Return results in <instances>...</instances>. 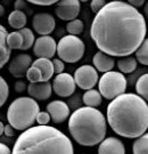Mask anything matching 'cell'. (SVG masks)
Masks as SVG:
<instances>
[{
	"label": "cell",
	"instance_id": "f1b7e54d",
	"mask_svg": "<svg viewBox=\"0 0 148 154\" xmlns=\"http://www.w3.org/2000/svg\"><path fill=\"white\" fill-rule=\"evenodd\" d=\"M9 96V87L4 78L0 75V107L6 103Z\"/></svg>",
	"mask_w": 148,
	"mask_h": 154
},
{
	"label": "cell",
	"instance_id": "277c9868",
	"mask_svg": "<svg viewBox=\"0 0 148 154\" xmlns=\"http://www.w3.org/2000/svg\"><path fill=\"white\" fill-rule=\"evenodd\" d=\"M68 131L73 139L82 146L98 145L106 136V118L95 107H80L70 116Z\"/></svg>",
	"mask_w": 148,
	"mask_h": 154
},
{
	"label": "cell",
	"instance_id": "e0dca14e",
	"mask_svg": "<svg viewBox=\"0 0 148 154\" xmlns=\"http://www.w3.org/2000/svg\"><path fill=\"white\" fill-rule=\"evenodd\" d=\"M93 67L99 72L106 73L108 71H112V69L115 65V62L113 60V57L107 54H105L103 51L99 50L98 53H96L93 56Z\"/></svg>",
	"mask_w": 148,
	"mask_h": 154
},
{
	"label": "cell",
	"instance_id": "4fadbf2b",
	"mask_svg": "<svg viewBox=\"0 0 148 154\" xmlns=\"http://www.w3.org/2000/svg\"><path fill=\"white\" fill-rule=\"evenodd\" d=\"M32 65V58L28 54H20L9 62V73L15 78H22Z\"/></svg>",
	"mask_w": 148,
	"mask_h": 154
},
{
	"label": "cell",
	"instance_id": "7bdbcfd3",
	"mask_svg": "<svg viewBox=\"0 0 148 154\" xmlns=\"http://www.w3.org/2000/svg\"><path fill=\"white\" fill-rule=\"evenodd\" d=\"M119 1H123V0H119Z\"/></svg>",
	"mask_w": 148,
	"mask_h": 154
},
{
	"label": "cell",
	"instance_id": "b9f144b4",
	"mask_svg": "<svg viewBox=\"0 0 148 154\" xmlns=\"http://www.w3.org/2000/svg\"><path fill=\"white\" fill-rule=\"evenodd\" d=\"M80 2H87V1H89V0H79Z\"/></svg>",
	"mask_w": 148,
	"mask_h": 154
},
{
	"label": "cell",
	"instance_id": "4316f807",
	"mask_svg": "<svg viewBox=\"0 0 148 154\" xmlns=\"http://www.w3.org/2000/svg\"><path fill=\"white\" fill-rule=\"evenodd\" d=\"M7 45L11 49H21L23 45V38L18 31L7 34Z\"/></svg>",
	"mask_w": 148,
	"mask_h": 154
},
{
	"label": "cell",
	"instance_id": "ab89813d",
	"mask_svg": "<svg viewBox=\"0 0 148 154\" xmlns=\"http://www.w3.org/2000/svg\"><path fill=\"white\" fill-rule=\"evenodd\" d=\"M4 14H5V8L2 5H0V17L4 16Z\"/></svg>",
	"mask_w": 148,
	"mask_h": 154
},
{
	"label": "cell",
	"instance_id": "9c48e42d",
	"mask_svg": "<svg viewBox=\"0 0 148 154\" xmlns=\"http://www.w3.org/2000/svg\"><path fill=\"white\" fill-rule=\"evenodd\" d=\"M51 87L56 95H58L59 97H70L75 91L77 85L74 81V78L70 73L63 72L56 75Z\"/></svg>",
	"mask_w": 148,
	"mask_h": 154
},
{
	"label": "cell",
	"instance_id": "52a82bcc",
	"mask_svg": "<svg viewBox=\"0 0 148 154\" xmlns=\"http://www.w3.org/2000/svg\"><path fill=\"white\" fill-rule=\"evenodd\" d=\"M98 88L99 93L104 98L114 99L125 93L126 78L121 72L108 71L100 78L98 81Z\"/></svg>",
	"mask_w": 148,
	"mask_h": 154
},
{
	"label": "cell",
	"instance_id": "44dd1931",
	"mask_svg": "<svg viewBox=\"0 0 148 154\" xmlns=\"http://www.w3.org/2000/svg\"><path fill=\"white\" fill-rule=\"evenodd\" d=\"M82 100L84 105H87L89 107H96L101 104V95L99 93V90L96 89H89L87 90L82 97Z\"/></svg>",
	"mask_w": 148,
	"mask_h": 154
},
{
	"label": "cell",
	"instance_id": "30bf717a",
	"mask_svg": "<svg viewBox=\"0 0 148 154\" xmlns=\"http://www.w3.org/2000/svg\"><path fill=\"white\" fill-rule=\"evenodd\" d=\"M57 51V44L50 35H41L34 41L33 53L38 58H53Z\"/></svg>",
	"mask_w": 148,
	"mask_h": 154
},
{
	"label": "cell",
	"instance_id": "cb8c5ba5",
	"mask_svg": "<svg viewBox=\"0 0 148 154\" xmlns=\"http://www.w3.org/2000/svg\"><path fill=\"white\" fill-rule=\"evenodd\" d=\"M136 91L141 98L148 102V73L143 74L138 79L136 83Z\"/></svg>",
	"mask_w": 148,
	"mask_h": 154
},
{
	"label": "cell",
	"instance_id": "4dcf8cb0",
	"mask_svg": "<svg viewBox=\"0 0 148 154\" xmlns=\"http://www.w3.org/2000/svg\"><path fill=\"white\" fill-rule=\"evenodd\" d=\"M50 116L48 112H46V111H40L38 113V116H37V119H35V121L38 122L40 126H46V125H48L50 122Z\"/></svg>",
	"mask_w": 148,
	"mask_h": 154
},
{
	"label": "cell",
	"instance_id": "f546056e",
	"mask_svg": "<svg viewBox=\"0 0 148 154\" xmlns=\"http://www.w3.org/2000/svg\"><path fill=\"white\" fill-rule=\"evenodd\" d=\"M26 78L30 82H41L42 81V74L38 67H34L31 65V67L26 72Z\"/></svg>",
	"mask_w": 148,
	"mask_h": 154
},
{
	"label": "cell",
	"instance_id": "5b68a950",
	"mask_svg": "<svg viewBox=\"0 0 148 154\" xmlns=\"http://www.w3.org/2000/svg\"><path fill=\"white\" fill-rule=\"evenodd\" d=\"M40 106L35 99L31 97H18L11 102L7 110V120L14 129L26 130L33 127Z\"/></svg>",
	"mask_w": 148,
	"mask_h": 154
},
{
	"label": "cell",
	"instance_id": "603a6c76",
	"mask_svg": "<svg viewBox=\"0 0 148 154\" xmlns=\"http://www.w3.org/2000/svg\"><path fill=\"white\" fill-rule=\"evenodd\" d=\"M133 154H148V132L138 137L132 145Z\"/></svg>",
	"mask_w": 148,
	"mask_h": 154
},
{
	"label": "cell",
	"instance_id": "f35d334b",
	"mask_svg": "<svg viewBox=\"0 0 148 154\" xmlns=\"http://www.w3.org/2000/svg\"><path fill=\"white\" fill-rule=\"evenodd\" d=\"M143 13H145V16L147 18L148 21V1L146 2V6H145V8H143Z\"/></svg>",
	"mask_w": 148,
	"mask_h": 154
},
{
	"label": "cell",
	"instance_id": "2e32d148",
	"mask_svg": "<svg viewBox=\"0 0 148 154\" xmlns=\"http://www.w3.org/2000/svg\"><path fill=\"white\" fill-rule=\"evenodd\" d=\"M98 154H125V147L119 138L107 137L99 143Z\"/></svg>",
	"mask_w": 148,
	"mask_h": 154
},
{
	"label": "cell",
	"instance_id": "7a4b0ae2",
	"mask_svg": "<svg viewBox=\"0 0 148 154\" xmlns=\"http://www.w3.org/2000/svg\"><path fill=\"white\" fill-rule=\"evenodd\" d=\"M106 119L112 130L125 138H138L148 129V104L137 94H122L112 99Z\"/></svg>",
	"mask_w": 148,
	"mask_h": 154
},
{
	"label": "cell",
	"instance_id": "484cf974",
	"mask_svg": "<svg viewBox=\"0 0 148 154\" xmlns=\"http://www.w3.org/2000/svg\"><path fill=\"white\" fill-rule=\"evenodd\" d=\"M136 60L140 64L148 66V39H145L136 50Z\"/></svg>",
	"mask_w": 148,
	"mask_h": 154
},
{
	"label": "cell",
	"instance_id": "9a60e30c",
	"mask_svg": "<svg viewBox=\"0 0 148 154\" xmlns=\"http://www.w3.org/2000/svg\"><path fill=\"white\" fill-rule=\"evenodd\" d=\"M28 93L30 97L35 100H46L51 96L53 87L49 81L30 82L28 86Z\"/></svg>",
	"mask_w": 148,
	"mask_h": 154
},
{
	"label": "cell",
	"instance_id": "83f0119b",
	"mask_svg": "<svg viewBox=\"0 0 148 154\" xmlns=\"http://www.w3.org/2000/svg\"><path fill=\"white\" fill-rule=\"evenodd\" d=\"M66 31L70 33L71 35H79L83 31V23L81 20H73L70 21L66 25Z\"/></svg>",
	"mask_w": 148,
	"mask_h": 154
},
{
	"label": "cell",
	"instance_id": "60d3db41",
	"mask_svg": "<svg viewBox=\"0 0 148 154\" xmlns=\"http://www.w3.org/2000/svg\"><path fill=\"white\" fill-rule=\"evenodd\" d=\"M4 129H5V126H4V123L0 121V136L4 134Z\"/></svg>",
	"mask_w": 148,
	"mask_h": 154
},
{
	"label": "cell",
	"instance_id": "d6986e66",
	"mask_svg": "<svg viewBox=\"0 0 148 154\" xmlns=\"http://www.w3.org/2000/svg\"><path fill=\"white\" fill-rule=\"evenodd\" d=\"M32 66L38 67L41 74H42V81H49L50 78L54 75V65L53 61H50L49 58H38L34 62H32Z\"/></svg>",
	"mask_w": 148,
	"mask_h": 154
},
{
	"label": "cell",
	"instance_id": "3957f363",
	"mask_svg": "<svg viewBox=\"0 0 148 154\" xmlns=\"http://www.w3.org/2000/svg\"><path fill=\"white\" fill-rule=\"evenodd\" d=\"M11 154H74V147L71 139L59 129L39 125L18 136Z\"/></svg>",
	"mask_w": 148,
	"mask_h": 154
},
{
	"label": "cell",
	"instance_id": "ffe728a7",
	"mask_svg": "<svg viewBox=\"0 0 148 154\" xmlns=\"http://www.w3.org/2000/svg\"><path fill=\"white\" fill-rule=\"evenodd\" d=\"M8 23L13 29L15 30H21L25 28L26 24V15L23 13L21 9H15L9 14L8 16Z\"/></svg>",
	"mask_w": 148,
	"mask_h": 154
},
{
	"label": "cell",
	"instance_id": "836d02e7",
	"mask_svg": "<svg viewBox=\"0 0 148 154\" xmlns=\"http://www.w3.org/2000/svg\"><path fill=\"white\" fill-rule=\"evenodd\" d=\"M28 2H31L33 5H39V6H51L57 4L59 0H26Z\"/></svg>",
	"mask_w": 148,
	"mask_h": 154
},
{
	"label": "cell",
	"instance_id": "ac0fdd59",
	"mask_svg": "<svg viewBox=\"0 0 148 154\" xmlns=\"http://www.w3.org/2000/svg\"><path fill=\"white\" fill-rule=\"evenodd\" d=\"M7 30L4 25L0 24V69L9 62V57L11 54V49L7 45Z\"/></svg>",
	"mask_w": 148,
	"mask_h": 154
},
{
	"label": "cell",
	"instance_id": "7402d4cb",
	"mask_svg": "<svg viewBox=\"0 0 148 154\" xmlns=\"http://www.w3.org/2000/svg\"><path fill=\"white\" fill-rule=\"evenodd\" d=\"M117 69L121 71V73H132L137 69V60L131 56L122 57L117 61Z\"/></svg>",
	"mask_w": 148,
	"mask_h": 154
},
{
	"label": "cell",
	"instance_id": "8992f818",
	"mask_svg": "<svg viewBox=\"0 0 148 154\" xmlns=\"http://www.w3.org/2000/svg\"><path fill=\"white\" fill-rule=\"evenodd\" d=\"M86 46L77 35H65L57 44V55L64 63H77L84 55Z\"/></svg>",
	"mask_w": 148,
	"mask_h": 154
},
{
	"label": "cell",
	"instance_id": "d6a6232c",
	"mask_svg": "<svg viewBox=\"0 0 148 154\" xmlns=\"http://www.w3.org/2000/svg\"><path fill=\"white\" fill-rule=\"evenodd\" d=\"M53 65H54V71H55L57 74L63 73L64 70H65V64H64V62L62 61V60H59V58L53 60Z\"/></svg>",
	"mask_w": 148,
	"mask_h": 154
},
{
	"label": "cell",
	"instance_id": "d4e9b609",
	"mask_svg": "<svg viewBox=\"0 0 148 154\" xmlns=\"http://www.w3.org/2000/svg\"><path fill=\"white\" fill-rule=\"evenodd\" d=\"M18 32L21 33V35H22V38H23V45L21 49L28 50V49H30L31 47H33L35 39H34V33L32 32V30H30V29H28V28H23V29H21Z\"/></svg>",
	"mask_w": 148,
	"mask_h": 154
},
{
	"label": "cell",
	"instance_id": "8d00e7d4",
	"mask_svg": "<svg viewBox=\"0 0 148 154\" xmlns=\"http://www.w3.org/2000/svg\"><path fill=\"white\" fill-rule=\"evenodd\" d=\"M129 5H131L134 8H139L143 5H145V0H128Z\"/></svg>",
	"mask_w": 148,
	"mask_h": 154
},
{
	"label": "cell",
	"instance_id": "7c38bea8",
	"mask_svg": "<svg viewBox=\"0 0 148 154\" xmlns=\"http://www.w3.org/2000/svg\"><path fill=\"white\" fill-rule=\"evenodd\" d=\"M32 25L34 31L40 35H49L55 30L56 21L54 16L48 13H39L32 18Z\"/></svg>",
	"mask_w": 148,
	"mask_h": 154
},
{
	"label": "cell",
	"instance_id": "6da1fadb",
	"mask_svg": "<svg viewBox=\"0 0 148 154\" xmlns=\"http://www.w3.org/2000/svg\"><path fill=\"white\" fill-rule=\"evenodd\" d=\"M147 33L146 20L124 1H110L93 18L90 35L100 51L112 57L133 54Z\"/></svg>",
	"mask_w": 148,
	"mask_h": 154
},
{
	"label": "cell",
	"instance_id": "1f68e13d",
	"mask_svg": "<svg viewBox=\"0 0 148 154\" xmlns=\"http://www.w3.org/2000/svg\"><path fill=\"white\" fill-rule=\"evenodd\" d=\"M106 5V1L105 0H91V4H90V8L93 13H98L104 6Z\"/></svg>",
	"mask_w": 148,
	"mask_h": 154
},
{
	"label": "cell",
	"instance_id": "ba28073f",
	"mask_svg": "<svg viewBox=\"0 0 148 154\" xmlns=\"http://www.w3.org/2000/svg\"><path fill=\"white\" fill-rule=\"evenodd\" d=\"M74 81L79 88L89 90L98 82V72L91 65H82L77 67L74 73Z\"/></svg>",
	"mask_w": 148,
	"mask_h": 154
},
{
	"label": "cell",
	"instance_id": "5bb4252c",
	"mask_svg": "<svg viewBox=\"0 0 148 154\" xmlns=\"http://www.w3.org/2000/svg\"><path fill=\"white\" fill-rule=\"evenodd\" d=\"M47 112L55 123H62L70 116V107L62 100H53L47 105Z\"/></svg>",
	"mask_w": 148,
	"mask_h": 154
},
{
	"label": "cell",
	"instance_id": "74e56055",
	"mask_svg": "<svg viewBox=\"0 0 148 154\" xmlns=\"http://www.w3.org/2000/svg\"><path fill=\"white\" fill-rule=\"evenodd\" d=\"M0 154H11V149L7 145L0 143Z\"/></svg>",
	"mask_w": 148,
	"mask_h": 154
},
{
	"label": "cell",
	"instance_id": "e575fe53",
	"mask_svg": "<svg viewBox=\"0 0 148 154\" xmlns=\"http://www.w3.org/2000/svg\"><path fill=\"white\" fill-rule=\"evenodd\" d=\"M4 134H5L7 137H13L15 135V129L8 123L7 126H5V129H4Z\"/></svg>",
	"mask_w": 148,
	"mask_h": 154
},
{
	"label": "cell",
	"instance_id": "d590c367",
	"mask_svg": "<svg viewBox=\"0 0 148 154\" xmlns=\"http://www.w3.org/2000/svg\"><path fill=\"white\" fill-rule=\"evenodd\" d=\"M26 89V85H25V82H23V81H16L15 82V90H16L17 93H22V91H24Z\"/></svg>",
	"mask_w": 148,
	"mask_h": 154
},
{
	"label": "cell",
	"instance_id": "8fae6325",
	"mask_svg": "<svg viewBox=\"0 0 148 154\" xmlns=\"http://www.w3.org/2000/svg\"><path fill=\"white\" fill-rule=\"evenodd\" d=\"M80 1L79 0H59L55 8L57 17L63 21H73L80 14Z\"/></svg>",
	"mask_w": 148,
	"mask_h": 154
}]
</instances>
